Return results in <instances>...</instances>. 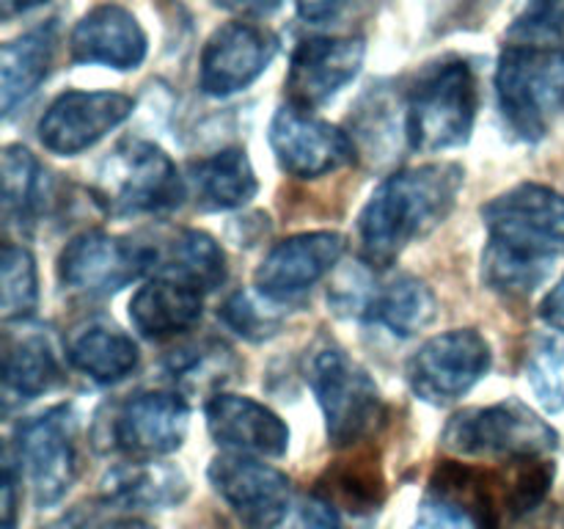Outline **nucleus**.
<instances>
[{
	"label": "nucleus",
	"mask_w": 564,
	"mask_h": 529,
	"mask_svg": "<svg viewBox=\"0 0 564 529\" xmlns=\"http://www.w3.org/2000/svg\"><path fill=\"white\" fill-rule=\"evenodd\" d=\"M510 44L564 50V0H529L507 31Z\"/></svg>",
	"instance_id": "35"
},
{
	"label": "nucleus",
	"mask_w": 564,
	"mask_h": 529,
	"mask_svg": "<svg viewBox=\"0 0 564 529\" xmlns=\"http://www.w3.org/2000/svg\"><path fill=\"white\" fill-rule=\"evenodd\" d=\"M499 108L521 141H540L564 105V50L507 44L496 69Z\"/></svg>",
	"instance_id": "6"
},
{
	"label": "nucleus",
	"mask_w": 564,
	"mask_h": 529,
	"mask_svg": "<svg viewBox=\"0 0 564 529\" xmlns=\"http://www.w3.org/2000/svg\"><path fill=\"white\" fill-rule=\"evenodd\" d=\"M419 523L427 529H499L490 490L474 468L446 463L435 472L419 507Z\"/></svg>",
	"instance_id": "20"
},
{
	"label": "nucleus",
	"mask_w": 564,
	"mask_h": 529,
	"mask_svg": "<svg viewBox=\"0 0 564 529\" xmlns=\"http://www.w3.org/2000/svg\"><path fill=\"white\" fill-rule=\"evenodd\" d=\"M438 314L435 292L416 276H394V279L375 284L369 281L367 301L361 317L386 325L391 334L413 336L427 328Z\"/></svg>",
	"instance_id": "26"
},
{
	"label": "nucleus",
	"mask_w": 564,
	"mask_h": 529,
	"mask_svg": "<svg viewBox=\"0 0 564 529\" xmlns=\"http://www.w3.org/2000/svg\"><path fill=\"white\" fill-rule=\"evenodd\" d=\"M281 303L284 301H275V298L264 295L259 290L257 295H251V292H235L224 303V309H220V317H224V323L231 331H237L246 339L262 342L268 336H273L281 328V323H284Z\"/></svg>",
	"instance_id": "34"
},
{
	"label": "nucleus",
	"mask_w": 564,
	"mask_h": 529,
	"mask_svg": "<svg viewBox=\"0 0 564 529\" xmlns=\"http://www.w3.org/2000/svg\"><path fill=\"white\" fill-rule=\"evenodd\" d=\"M191 408L176 391H141L113 408L99 433L102 450L124 452L135 461L171 455L185 444Z\"/></svg>",
	"instance_id": "8"
},
{
	"label": "nucleus",
	"mask_w": 564,
	"mask_h": 529,
	"mask_svg": "<svg viewBox=\"0 0 564 529\" xmlns=\"http://www.w3.org/2000/svg\"><path fill=\"white\" fill-rule=\"evenodd\" d=\"M215 444L242 455L281 457L290 450V428L262 402L240 395H213L204 406Z\"/></svg>",
	"instance_id": "18"
},
{
	"label": "nucleus",
	"mask_w": 564,
	"mask_h": 529,
	"mask_svg": "<svg viewBox=\"0 0 564 529\" xmlns=\"http://www.w3.org/2000/svg\"><path fill=\"white\" fill-rule=\"evenodd\" d=\"M108 529H158V527H152V523L147 521H138V518H127V521H116L113 527Z\"/></svg>",
	"instance_id": "43"
},
{
	"label": "nucleus",
	"mask_w": 564,
	"mask_h": 529,
	"mask_svg": "<svg viewBox=\"0 0 564 529\" xmlns=\"http://www.w3.org/2000/svg\"><path fill=\"white\" fill-rule=\"evenodd\" d=\"M187 485L185 472L174 463L132 461L116 466L102 479L105 505L119 510H169L185 501Z\"/></svg>",
	"instance_id": "21"
},
{
	"label": "nucleus",
	"mask_w": 564,
	"mask_h": 529,
	"mask_svg": "<svg viewBox=\"0 0 564 529\" xmlns=\"http://www.w3.org/2000/svg\"><path fill=\"white\" fill-rule=\"evenodd\" d=\"M17 461L25 468L36 507H53L77 477V417L55 406L17 428Z\"/></svg>",
	"instance_id": "10"
},
{
	"label": "nucleus",
	"mask_w": 564,
	"mask_h": 529,
	"mask_svg": "<svg viewBox=\"0 0 564 529\" xmlns=\"http://www.w3.org/2000/svg\"><path fill=\"white\" fill-rule=\"evenodd\" d=\"M202 290L154 276L130 301L132 328L147 339H171L202 320Z\"/></svg>",
	"instance_id": "22"
},
{
	"label": "nucleus",
	"mask_w": 564,
	"mask_h": 529,
	"mask_svg": "<svg viewBox=\"0 0 564 529\" xmlns=\"http://www.w3.org/2000/svg\"><path fill=\"white\" fill-rule=\"evenodd\" d=\"M306 380L325 417V433L336 450L358 444L383 422V400L367 369L339 345L325 342L306 358Z\"/></svg>",
	"instance_id": "4"
},
{
	"label": "nucleus",
	"mask_w": 564,
	"mask_h": 529,
	"mask_svg": "<svg viewBox=\"0 0 564 529\" xmlns=\"http://www.w3.org/2000/svg\"><path fill=\"white\" fill-rule=\"evenodd\" d=\"M187 193L169 154L149 141H121L99 163L94 198L110 215H154L180 207Z\"/></svg>",
	"instance_id": "5"
},
{
	"label": "nucleus",
	"mask_w": 564,
	"mask_h": 529,
	"mask_svg": "<svg viewBox=\"0 0 564 529\" xmlns=\"http://www.w3.org/2000/svg\"><path fill=\"white\" fill-rule=\"evenodd\" d=\"M367 58V44L358 36H317L295 47L286 72V102L314 110L356 80Z\"/></svg>",
	"instance_id": "15"
},
{
	"label": "nucleus",
	"mask_w": 564,
	"mask_h": 529,
	"mask_svg": "<svg viewBox=\"0 0 564 529\" xmlns=\"http://www.w3.org/2000/svg\"><path fill=\"white\" fill-rule=\"evenodd\" d=\"M61 380L58 358L42 334H9L3 342V391L9 400H36Z\"/></svg>",
	"instance_id": "28"
},
{
	"label": "nucleus",
	"mask_w": 564,
	"mask_h": 529,
	"mask_svg": "<svg viewBox=\"0 0 564 529\" xmlns=\"http://www.w3.org/2000/svg\"><path fill=\"white\" fill-rule=\"evenodd\" d=\"M187 191L202 209H237L251 202L259 191L257 174L242 149H224L196 160L187 169Z\"/></svg>",
	"instance_id": "25"
},
{
	"label": "nucleus",
	"mask_w": 564,
	"mask_h": 529,
	"mask_svg": "<svg viewBox=\"0 0 564 529\" xmlns=\"http://www.w3.org/2000/svg\"><path fill=\"white\" fill-rule=\"evenodd\" d=\"M543 317L551 320V323L562 325L564 323V276L560 281H556L554 290L545 295L543 301Z\"/></svg>",
	"instance_id": "40"
},
{
	"label": "nucleus",
	"mask_w": 564,
	"mask_h": 529,
	"mask_svg": "<svg viewBox=\"0 0 564 529\" xmlns=\"http://www.w3.org/2000/svg\"><path fill=\"white\" fill-rule=\"evenodd\" d=\"M3 180V215L9 224L31 226L44 215L50 202V176L25 147H6L0 158Z\"/></svg>",
	"instance_id": "29"
},
{
	"label": "nucleus",
	"mask_w": 564,
	"mask_h": 529,
	"mask_svg": "<svg viewBox=\"0 0 564 529\" xmlns=\"http://www.w3.org/2000/svg\"><path fill=\"white\" fill-rule=\"evenodd\" d=\"M341 253H345V237L336 231L295 235L270 248L253 273V284L275 301H290L325 279L336 268Z\"/></svg>",
	"instance_id": "17"
},
{
	"label": "nucleus",
	"mask_w": 564,
	"mask_h": 529,
	"mask_svg": "<svg viewBox=\"0 0 564 529\" xmlns=\"http://www.w3.org/2000/svg\"><path fill=\"white\" fill-rule=\"evenodd\" d=\"M441 444L463 457H545L560 446V435L521 400L466 408L441 433Z\"/></svg>",
	"instance_id": "7"
},
{
	"label": "nucleus",
	"mask_w": 564,
	"mask_h": 529,
	"mask_svg": "<svg viewBox=\"0 0 564 529\" xmlns=\"http://www.w3.org/2000/svg\"><path fill=\"white\" fill-rule=\"evenodd\" d=\"M279 53V39L251 22H226L207 39L198 83L209 97H229L251 86Z\"/></svg>",
	"instance_id": "16"
},
{
	"label": "nucleus",
	"mask_w": 564,
	"mask_h": 529,
	"mask_svg": "<svg viewBox=\"0 0 564 529\" xmlns=\"http://www.w3.org/2000/svg\"><path fill=\"white\" fill-rule=\"evenodd\" d=\"M292 529H341L339 516H336V507H330L328 501L314 496L297 512Z\"/></svg>",
	"instance_id": "36"
},
{
	"label": "nucleus",
	"mask_w": 564,
	"mask_h": 529,
	"mask_svg": "<svg viewBox=\"0 0 564 529\" xmlns=\"http://www.w3.org/2000/svg\"><path fill=\"white\" fill-rule=\"evenodd\" d=\"M55 44H58L55 20L3 44V53H0V110L3 116L14 114L17 105L25 102L42 86L53 66Z\"/></svg>",
	"instance_id": "23"
},
{
	"label": "nucleus",
	"mask_w": 564,
	"mask_h": 529,
	"mask_svg": "<svg viewBox=\"0 0 564 529\" xmlns=\"http://www.w3.org/2000/svg\"><path fill=\"white\" fill-rule=\"evenodd\" d=\"M209 485L226 501L237 521L248 529H275L290 512V477L242 452L213 457Z\"/></svg>",
	"instance_id": "12"
},
{
	"label": "nucleus",
	"mask_w": 564,
	"mask_h": 529,
	"mask_svg": "<svg viewBox=\"0 0 564 529\" xmlns=\"http://www.w3.org/2000/svg\"><path fill=\"white\" fill-rule=\"evenodd\" d=\"M44 3H50V0H0V17L11 20V17L28 14V11L39 9Z\"/></svg>",
	"instance_id": "41"
},
{
	"label": "nucleus",
	"mask_w": 564,
	"mask_h": 529,
	"mask_svg": "<svg viewBox=\"0 0 564 529\" xmlns=\"http://www.w3.org/2000/svg\"><path fill=\"white\" fill-rule=\"evenodd\" d=\"M488 248L482 281L505 295H529L545 284L564 253V196L521 182L482 207Z\"/></svg>",
	"instance_id": "1"
},
{
	"label": "nucleus",
	"mask_w": 564,
	"mask_h": 529,
	"mask_svg": "<svg viewBox=\"0 0 564 529\" xmlns=\"http://www.w3.org/2000/svg\"><path fill=\"white\" fill-rule=\"evenodd\" d=\"M132 102L119 91H66L39 121V141L55 154H80L132 116Z\"/></svg>",
	"instance_id": "14"
},
{
	"label": "nucleus",
	"mask_w": 564,
	"mask_h": 529,
	"mask_svg": "<svg viewBox=\"0 0 564 529\" xmlns=\"http://www.w3.org/2000/svg\"><path fill=\"white\" fill-rule=\"evenodd\" d=\"M466 182L457 163H427L380 182L358 218L361 253L375 268H389L408 246L427 237L452 213Z\"/></svg>",
	"instance_id": "2"
},
{
	"label": "nucleus",
	"mask_w": 564,
	"mask_h": 529,
	"mask_svg": "<svg viewBox=\"0 0 564 529\" xmlns=\"http://www.w3.org/2000/svg\"><path fill=\"white\" fill-rule=\"evenodd\" d=\"M319 499L328 501L330 507L339 505L350 516H364V512H378L383 501V477L372 461L361 457L356 463L328 468L325 479L319 483Z\"/></svg>",
	"instance_id": "30"
},
{
	"label": "nucleus",
	"mask_w": 564,
	"mask_h": 529,
	"mask_svg": "<svg viewBox=\"0 0 564 529\" xmlns=\"http://www.w3.org/2000/svg\"><path fill=\"white\" fill-rule=\"evenodd\" d=\"M152 273L209 292L226 281V253L207 231L182 229L165 246H154Z\"/></svg>",
	"instance_id": "27"
},
{
	"label": "nucleus",
	"mask_w": 564,
	"mask_h": 529,
	"mask_svg": "<svg viewBox=\"0 0 564 529\" xmlns=\"http://www.w3.org/2000/svg\"><path fill=\"white\" fill-rule=\"evenodd\" d=\"M270 147L281 169L297 180H317L356 160V143L347 132L290 102L270 121Z\"/></svg>",
	"instance_id": "13"
},
{
	"label": "nucleus",
	"mask_w": 564,
	"mask_h": 529,
	"mask_svg": "<svg viewBox=\"0 0 564 529\" xmlns=\"http://www.w3.org/2000/svg\"><path fill=\"white\" fill-rule=\"evenodd\" d=\"M220 9L237 11V14H248V17H264L270 11H275L281 6V0H215Z\"/></svg>",
	"instance_id": "39"
},
{
	"label": "nucleus",
	"mask_w": 564,
	"mask_h": 529,
	"mask_svg": "<svg viewBox=\"0 0 564 529\" xmlns=\"http://www.w3.org/2000/svg\"><path fill=\"white\" fill-rule=\"evenodd\" d=\"M17 523V474L14 463L6 457L3 468V529H14Z\"/></svg>",
	"instance_id": "38"
},
{
	"label": "nucleus",
	"mask_w": 564,
	"mask_h": 529,
	"mask_svg": "<svg viewBox=\"0 0 564 529\" xmlns=\"http://www.w3.org/2000/svg\"><path fill=\"white\" fill-rule=\"evenodd\" d=\"M66 358L97 384H116L138 367V345L119 325L88 320L66 339Z\"/></svg>",
	"instance_id": "24"
},
{
	"label": "nucleus",
	"mask_w": 564,
	"mask_h": 529,
	"mask_svg": "<svg viewBox=\"0 0 564 529\" xmlns=\"http://www.w3.org/2000/svg\"><path fill=\"white\" fill-rule=\"evenodd\" d=\"M345 3L347 0H301V3H297V11H301L303 20L317 22L319 25V22L334 20Z\"/></svg>",
	"instance_id": "37"
},
{
	"label": "nucleus",
	"mask_w": 564,
	"mask_h": 529,
	"mask_svg": "<svg viewBox=\"0 0 564 529\" xmlns=\"http://www.w3.org/2000/svg\"><path fill=\"white\" fill-rule=\"evenodd\" d=\"M479 108L474 69L463 58L427 64L405 105V136L416 152H444L468 143Z\"/></svg>",
	"instance_id": "3"
},
{
	"label": "nucleus",
	"mask_w": 564,
	"mask_h": 529,
	"mask_svg": "<svg viewBox=\"0 0 564 529\" xmlns=\"http://www.w3.org/2000/svg\"><path fill=\"white\" fill-rule=\"evenodd\" d=\"M83 527H86V518H83V512L77 510V512H72V516L61 518V521L50 523L47 529H83Z\"/></svg>",
	"instance_id": "42"
},
{
	"label": "nucleus",
	"mask_w": 564,
	"mask_h": 529,
	"mask_svg": "<svg viewBox=\"0 0 564 529\" xmlns=\"http://www.w3.org/2000/svg\"><path fill=\"white\" fill-rule=\"evenodd\" d=\"M147 47L141 22L116 3L88 11L69 36V58L75 64H99L119 72L138 69L147 58Z\"/></svg>",
	"instance_id": "19"
},
{
	"label": "nucleus",
	"mask_w": 564,
	"mask_h": 529,
	"mask_svg": "<svg viewBox=\"0 0 564 529\" xmlns=\"http://www.w3.org/2000/svg\"><path fill=\"white\" fill-rule=\"evenodd\" d=\"M527 380L540 406L551 413L564 411V328L540 331L527 350Z\"/></svg>",
	"instance_id": "31"
},
{
	"label": "nucleus",
	"mask_w": 564,
	"mask_h": 529,
	"mask_svg": "<svg viewBox=\"0 0 564 529\" xmlns=\"http://www.w3.org/2000/svg\"><path fill=\"white\" fill-rule=\"evenodd\" d=\"M171 378L180 380L185 389H209L218 386L235 373V356L220 342H202V345H187L174 350L169 358Z\"/></svg>",
	"instance_id": "33"
},
{
	"label": "nucleus",
	"mask_w": 564,
	"mask_h": 529,
	"mask_svg": "<svg viewBox=\"0 0 564 529\" xmlns=\"http://www.w3.org/2000/svg\"><path fill=\"white\" fill-rule=\"evenodd\" d=\"M152 268L154 246L108 231H83L72 237L58 257L61 284L91 298L113 295L143 273H152Z\"/></svg>",
	"instance_id": "9"
},
{
	"label": "nucleus",
	"mask_w": 564,
	"mask_h": 529,
	"mask_svg": "<svg viewBox=\"0 0 564 529\" xmlns=\"http://www.w3.org/2000/svg\"><path fill=\"white\" fill-rule=\"evenodd\" d=\"M490 369V345L479 331L455 328L424 342L408 361L413 395L433 406L460 400Z\"/></svg>",
	"instance_id": "11"
},
{
	"label": "nucleus",
	"mask_w": 564,
	"mask_h": 529,
	"mask_svg": "<svg viewBox=\"0 0 564 529\" xmlns=\"http://www.w3.org/2000/svg\"><path fill=\"white\" fill-rule=\"evenodd\" d=\"M39 303L36 262L22 246H3L0 259V314L3 323L31 317Z\"/></svg>",
	"instance_id": "32"
}]
</instances>
